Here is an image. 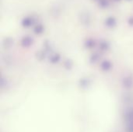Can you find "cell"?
<instances>
[{
  "label": "cell",
  "mask_w": 133,
  "mask_h": 132,
  "mask_svg": "<svg viewBox=\"0 0 133 132\" xmlns=\"http://www.w3.org/2000/svg\"><path fill=\"white\" fill-rule=\"evenodd\" d=\"M34 21V20L32 16H26L22 20V25L25 27H29L33 24Z\"/></svg>",
  "instance_id": "1"
},
{
  "label": "cell",
  "mask_w": 133,
  "mask_h": 132,
  "mask_svg": "<svg viewBox=\"0 0 133 132\" xmlns=\"http://www.w3.org/2000/svg\"><path fill=\"white\" fill-rule=\"evenodd\" d=\"M105 25L108 27H113L116 25V19L114 16H108L105 19Z\"/></svg>",
  "instance_id": "2"
},
{
  "label": "cell",
  "mask_w": 133,
  "mask_h": 132,
  "mask_svg": "<svg viewBox=\"0 0 133 132\" xmlns=\"http://www.w3.org/2000/svg\"><path fill=\"white\" fill-rule=\"evenodd\" d=\"M98 5L101 8L105 9V8L108 7L109 2H108V0H98Z\"/></svg>",
  "instance_id": "3"
},
{
  "label": "cell",
  "mask_w": 133,
  "mask_h": 132,
  "mask_svg": "<svg viewBox=\"0 0 133 132\" xmlns=\"http://www.w3.org/2000/svg\"><path fill=\"white\" fill-rule=\"evenodd\" d=\"M43 30H44V27H43V26L41 25V24H38V25L36 26L35 28H34V31H35V33H41L43 31Z\"/></svg>",
  "instance_id": "4"
},
{
  "label": "cell",
  "mask_w": 133,
  "mask_h": 132,
  "mask_svg": "<svg viewBox=\"0 0 133 132\" xmlns=\"http://www.w3.org/2000/svg\"><path fill=\"white\" fill-rule=\"evenodd\" d=\"M128 22H129V25L133 26V16H130V17L129 18V20H128Z\"/></svg>",
  "instance_id": "5"
},
{
  "label": "cell",
  "mask_w": 133,
  "mask_h": 132,
  "mask_svg": "<svg viewBox=\"0 0 133 132\" xmlns=\"http://www.w3.org/2000/svg\"><path fill=\"white\" fill-rule=\"evenodd\" d=\"M115 1H120V0H115Z\"/></svg>",
  "instance_id": "6"
},
{
  "label": "cell",
  "mask_w": 133,
  "mask_h": 132,
  "mask_svg": "<svg viewBox=\"0 0 133 132\" xmlns=\"http://www.w3.org/2000/svg\"><path fill=\"white\" fill-rule=\"evenodd\" d=\"M129 1H131V0H129Z\"/></svg>",
  "instance_id": "7"
}]
</instances>
